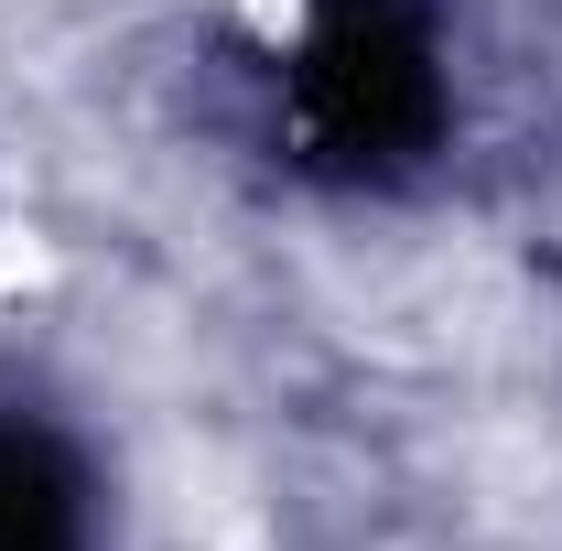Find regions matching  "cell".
Wrapping results in <instances>:
<instances>
[{
  "instance_id": "1",
  "label": "cell",
  "mask_w": 562,
  "mask_h": 551,
  "mask_svg": "<svg viewBox=\"0 0 562 551\" xmlns=\"http://www.w3.org/2000/svg\"><path fill=\"white\" fill-rule=\"evenodd\" d=\"M292 120L325 173H412L443 140V66L412 0H314V33L292 55Z\"/></svg>"
},
{
  "instance_id": "2",
  "label": "cell",
  "mask_w": 562,
  "mask_h": 551,
  "mask_svg": "<svg viewBox=\"0 0 562 551\" xmlns=\"http://www.w3.org/2000/svg\"><path fill=\"white\" fill-rule=\"evenodd\" d=\"M0 551H87V465L22 412L0 421Z\"/></svg>"
}]
</instances>
